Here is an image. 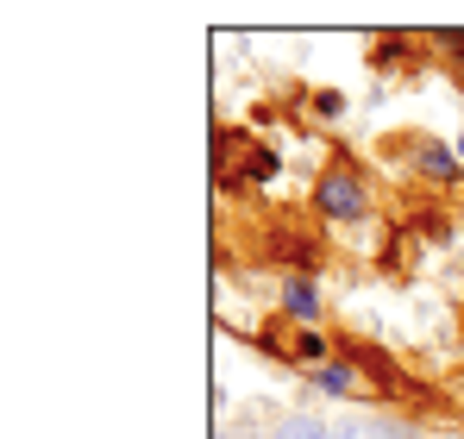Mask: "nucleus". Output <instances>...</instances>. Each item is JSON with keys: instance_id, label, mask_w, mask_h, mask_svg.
<instances>
[{"instance_id": "obj_1", "label": "nucleus", "mask_w": 464, "mask_h": 439, "mask_svg": "<svg viewBox=\"0 0 464 439\" xmlns=\"http://www.w3.org/2000/svg\"><path fill=\"white\" fill-rule=\"evenodd\" d=\"M314 195H320V208H326L333 220H358V214H364V189H358L345 170H326Z\"/></svg>"}, {"instance_id": "obj_2", "label": "nucleus", "mask_w": 464, "mask_h": 439, "mask_svg": "<svg viewBox=\"0 0 464 439\" xmlns=\"http://www.w3.org/2000/svg\"><path fill=\"white\" fill-rule=\"evenodd\" d=\"M270 439H339L320 415H289V421H276V434Z\"/></svg>"}, {"instance_id": "obj_3", "label": "nucleus", "mask_w": 464, "mask_h": 439, "mask_svg": "<svg viewBox=\"0 0 464 439\" xmlns=\"http://www.w3.org/2000/svg\"><path fill=\"white\" fill-rule=\"evenodd\" d=\"M420 170H427L433 182H452V176H459V157L440 151V145H420Z\"/></svg>"}, {"instance_id": "obj_4", "label": "nucleus", "mask_w": 464, "mask_h": 439, "mask_svg": "<svg viewBox=\"0 0 464 439\" xmlns=\"http://www.w3.org/2000/svg\"><path fill=\"white\" fill-rule=\"evenodd\" d=\"M314 389H320V395H352V370L345 365H314Z\"/></svg>"}, {"instance_id": "obj_5", "label": "nucleus", "mask_w": 464, "mask_h": 439, "mask_svg": "<svg viewBox=\"0 0 464 439\" xmlns=\"http://www.w3.org/2000/svg\"><path fill=\"white\" fill-rule=\"evenodd\" d=\"M283 307H289L295 320H314V314H320V301H314L308 283H289V289H283Z\"/></svg>"}, {"instance_id": "obj_6", "label": "nucleus", "mask_w": 464, "mask_h": 439, "mask_svg": "<svg viewBox=\"0 0 464 439\" xmlns=\"http://www.w3.org/2000/svg\"><path fill=\"white\" fill-rule=\"evenodd\" d=\"M314 107H320V120H339V113H345V101H339V94H320Z\"/></svg>"}, {"instance_id": "obj_7", "label": "nucleus", "mask_w": 464, "mask_h": 439, "mask_svg": "<svg viewBox=\"0 0 464 439\" xmlns=\"http://www.w3.org/2000/svg\"><path fill=\"white\" fill-rule=\"evenodd\" d=\"M459 163H464V126H459Z\"/></svg>"}, {"instance_id": "obj_8", "label": "nucleus", "mask_w": 464, "mask_h": 439, "mask_svg": "<svg viewBox=\"0 0 464 439\" xmlns=\"http://www.w3.org/2000/svg\"><path fill=\"white\" fill-rule=\"evenodd\" d=\"M220 439H232V434H220Z\"/></svg>"}]
</instances>
